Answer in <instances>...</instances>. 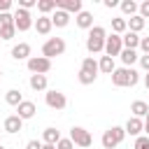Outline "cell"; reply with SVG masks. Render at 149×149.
<instances>
[{"instance_id":"obj_30","label":"cell","mask_w":149,"mask_h":149,"mask_svg":"<svg viewBox=\"0 0 149 149\" xmlns=\"http://www.w3.org/2000/svg\"><path fill=\"white\" fill-rule=\"evenodd\" d=\"M16 35V26H0V40H12Z\"/></svg>"},{"instance_id":"obj_41","label":"cell","mask_w":149,"mask_h":149,"mask_svg":"<svg viewBox=\"0 0 149 149\" xmlns=\"http://www.w3.org/2000/svg\"><path fill=\"white\" fill-rule=\"evenodd\" d=\"M144 133H147V137H149V114L144 116Z\"/></svg>"},{"instance_id":"obj_45","label":"cell","mask_w":149,"mask_h":149,"mask_svg":"<svg viewBox=\"0 0 149 149\" xmlns=\"http://www.w3.org/2000/svg\"><path fill=\"white\" fill-rule=\"evenodd\" d=\"M0 135H2V130H0Z\"/></svg>"},{"instance_id":"obj_44","label":"cell","mask_w":149,"mask_h":149,"mask_svg":"<svg viewBox=\"0 0 149 149\" xmlns=\"http://www.w3.org/2000/svg\"><path fill=\"white\" fill-rule=\"evenodd\" d=\"M0 149H5V147H2V142H0Z\"/></svg>"},{"instance_id":"obj_39","label":"cell","mask_w":149,"mask_h":149,"mask_svg":"<svg viewBox=\"0 0 149 149\" xmlns=\"http://www.w3.org/2000/svg\"><path fill=\"white\" fill-rule=\"evenodd\" d=\"M26 149H42V142L40 140H28L26 142Z\"/></svg>"},{"instance_id":"obj_28","label":"cell","mask_w":149,"mask_h":149,"mask_svg":"<svg viewBox=\"0 0 149 149\" xmlns=\"http://www.w3.org/2000/svg\"><path fill=\"white\" fill-rule=\"evenodd\" d=\"M126 21H128V30H130V33H140V30L144 28V23H147V21H144L140 14H135V16L126 19Z\"/></svg>"},{"instance_id":"obj_17","label":"cell","mask_w":149,"mask_h":149,"mask_svg":"<svg viewBox=\"0 0 149 149\" xmlns=\"http://www.w3.org/2000/svg\"><path fill=\"white\" fill-rule=\"evenodd\" d=\"M74 21H77V26H79V28H84V30H91V28H93V14H91V12H86V9H84V12H79V14L74 16Z\"/></svg>"},{"instance_id":"obj_5","label":"cell","mask_w":149,"mask_h":149,"mask_svg":"<svg viewBox=\"0 0 149 149\" xmlns=\"http://www.w3.org/2000/svg\"><path fill=\"white\" fill-rule=\"evenodd\" d=\"M65 54V40L63 37H49L44 44H42V56L44 58H54V56H63Z\"/></svg>"},{"instance_id":"obj_22","label":"cell","mask_w":149,"mask_h":149,"mask_svg":"<svg viewBox=\"0 0 149 149\" xmlns=\"http://www.w3.org/2000/svg\"><path fill=\"white\" fill-rule=\"evenodd\" d=\"M28 84H30L33 91H47V84L49 81H47V74H30V81Z\"/></svg>"},{"instance_id":"obj_33","label":"cell","mask_w":149,"mask_h":149,"mask_svg":"<svg viewBox=\"0 0 149 149\" xmlns=\"http://www.w3.org/2000/svg\"><path fill=\"white\" fill-rule=\"evenodd\" d=\"M0 26H14V14H9V12L0 14Z\"/></svg>"},{"instance_id":"obj_1","label":"cell","mask_w":149,"mask_h":149,"mask_svg":"<svg viewBox=\"0 0 149 149\" xmlns=\"http://www.w3.org/2000/svg\"><path fill=\"white\" fill-rule=\"evenodd\" d=\"M105 40H107V30L102 26H93L88 30V37H86L88 54H105Z\"/></svg>"},{"instance_id":"obj_42","label":"cell","mask_w":149,"mask_h":149,"mask_svg":"<svg viewBox=\"0 0 149 149\" xmlns=\"http://www.w3.org/2000/svg\"><path fill=\"white\" fill-rule=\"evenodd\" d=\"M42 149H56V144H44L42 142Z\"/></svg>"},{"instance_id":"obj_23","label":"cell","mask_w":149,"mask_h":149,"mask_svg":"<svg viewBox=\"0 0 149 149\" xmlns=\"http://www.w3.org/2000/svg\"><path fill=\"white\" fill-rule=\"evenodd\" d=\"M5 102H7V105H12V107H19V105L23 102L21 91H19V88H9V91L5 93Z\"/></svg>"},{"instance_id":"obj_21","label":"cell","mask_w":149,"mask_h":149,"mask_svg":"<svg viewBox=\"0 0 149 149\" xmlns=\"http://www.w3.org/2000/svg\"><path fill=\"white\" fill-rule=\"evenodd\" d=\"M121 37H123V49H135V51H137V47H140V35H137V33H130V30H128V33H123Z\"/></svg>"},{"instance_id":"obj_40","label":"cell","mask_w":149,"mask_h":149,"mask_svg":"<svg viewBox=\"0 0 149 149\" xmlns=\"http://www.w3.org/2000/svg\"><path fill=\"white\" fill-rule=\"evenodd\" d=\"M119 5H121L119 0H105V7H107V9H114V7H119Z\"/></svg>"},{"instance_id":"obj_25","label":"cell","mask_w":149,"mask_h":149,"mask_svg":"<svg viewBox=\"0 0 149 149\" xmlns=\"http://www.w3.org/2000/svg\"><path fill=\"white\" fill-rule=\"evenodd\" d=\"M98 68H100V72H102V74H109V77H112V72L116 70V68H114V58H109V56H100Z\"/></svg>"},{"instance_id":"obj_32","label":"cell","mask_w":149,"mask_h":149,"mask_svg":"<svg viewBox=\"0 0 149 149\" xmlns=\"http://www.w3.org/2000/svg\"><path fill=\"white\" fill-rule=\"evenodd\" d=\"M135 149H149V137H147V135L135 137Z\"/></svg>"},{"instance_id":"obj_8","label":"cell","mask_w":149,"mask_h":149,"mask_svg":"<svg viewBox=\"0 0 149 149\" xmlns=\"http://www.w3.org/2000/svg\"><path fill=\"white\" fill-rule=\"evenodd\" d=\"M26 65H28L30 74H47V72L51 70V61L44 58V56H30V58L26 61Z\"/></svg>"},{"instance_id":"obj_6","label":"cell","mask_w":149,"mask_h":149,"mask_svg":"<svg viewBox=\"0 0 149 149\" xmlns=\"http://www.w3.org/2000/svg\"><path fill=\"white\" fill-rule=\"evenodd\" d=\"M70 140L74 142V147H81V149H88V147L93 144L91 133H88L86 128H81V126H72V128H70Z\"/></svg>"},{"instance_id":"obj_14","label":"cell","mask_w":149,"mask_h":149,"mask_svg":"<svg viewBox=\"0 0 149 149\" xmlns=\"http://www.w3.org/2000/svg\"><path fill=\"white\" fill-rule=\"evenodd\" d=\"M12 58L14 61H28L30 58V44L28 42H19L12 47Z\"/></svg>"},{"instance_id":"obj_24","label":"cell","mask_w":149,"mask_h":149,"mask_svg":"<svg viewBox=\"0 0 149 149\" xmlns=\"http://www.w3.org/2000/svg\"><path fill=\"white\" fill-rule=\"evenodd\" d=\"M130 112H133V116H137V119H144V116L149 114V105H147L144 100H135V102L130 105Z\"/></svg>"},{"instance_id":"obj_26","label":"cell","mask_w":149,"mask_h":149,"mask_svg":"<svg viewBox=\"0 0 149 149\" xmlns=\"http://www.w3.org/2000/svg\"><path fill=\"white\" fill-rule=\"evenodd\" d=\"M112 33H116V35L128 33V21H126L123 16H114V19H112Z\"/></svg>"},{"instance_id":"obj_34","label":"cell","mask_w":149,"mask_h":149,"mask_svg":"<svg viewBox=\"0 0 149 149\" xmlns=\"http://www.w3.org/2000/svg\"><path fill=\"white\" fill-rule=\"evenodd\" d=\"M137 14H140V16L144 19V21L149 19V0H144V2H140V12H137Z\"/></svg>"},{"instance_id":"obj_46","label":"cell","mask_w":149,"mask_h":149,"mask_svg":"<svg viewBox=\"0 0 149 149\" xmlns=\"http://www.w3.org/2000/svg\"><path fill=\"white\" fill-rule=\"evenodd\" d=\"M0 74H2V70H0Z\"/></svg>"},{"instance_id":"obj_9","label":"cell","mask_w":149,"mask_h":149,"mask_svg":"<svg viewBox=\"0 0 149 149\" xmlns=\"http://www.w3.org/2000/svg\"><path fill=\"white\" fill-rule=\"evenodd\" d=\"M44 102H47V107H51V109H65V105H68V98H65V93L63 91H58V88H51V91H47L44 93Z\"/></svg>"},{"instance_id":"obj_18","label":"cell","mask_w":149,"mask_h":149,"mask_svg":"<svg viewBox=\"0 0 149 149\" xmlns=\"http://www.w3.org/2000/svg\"><path fill=\"white\" fill-rule=\"evenodd\" d=\"M119 58H121L123 68H133V63H137V61H140V54H137L135 49H123Z\"/></svg>"},{"instance_id":"obj_15","label":"cell","mask_w":149,"mask_h":149,"mask_svg":"<svg viewBox=\"0 0 149 149\" xmlns=\"http://www.w3.org/2000/svg\"><path fill=\"white\" fill-rule=\"evenodd\" d=\"M35 112H37V107H35V102H33V100H23V102L16 107V116H21L23 121H26V119H33V116H35Z\"/></svg>"},{"instance_id":"obj_31","label":"cell","mask_w":149,"mask_h":149,"mask_svg":"<svg viewBox=\"0 0 149 149\" xmlns=\"http://www.w3.org/2000/svg\"><path fill=\"white\" fill-rule=\"evenodd\" d=\"M56 149H74V142L70 137H61L58 144H56Z\"/></svg>"},{"instance_id":"obj_19","label":"cell","mask_w":149,"mask_h":149,"mask_svg":"<svg viewBox=\"0 0 149 149\" xmlns=\"http://www.w3.org/2000/svg\"><path fill=\"white\" fill-rule=\"evenodd\" d=\"M119 7H121V12H123V19H130V16H135V14L140 12V5H137L135 0H123Z\"/></svg>"},{"instance_id":"obj_4","label":"cell","mask_w":149,"mask_h":149,"mask_svg":"<svg viewBox=\"0 0 149 149\" xmlns=\"http://www.w3.org/2000/svg\"><path fill=\"white\" fill-rule=\"evenodd\" d=\"M123 137H126V128L123 126H112V128H107L105 133H102V147L105 149H114V147H119L121 142H123Z\"/></svg>"},{"instance_id":"obj_12","label":"cell","mask_w":149,"mask_h":149,"mask_svg":"<svg viewBox=\"0 0 149 149\" xmlns=\"http://www.w3.org/2000/svg\"><path fill=\"white\" fill-rule=\"evenodd\" d=\"M126 135H133V137H140L144 133V119H137V116H130L126 121Z\"/></svg>"},{"instance_id":"obj_36","label":"cell","mask_w":149,"mask_h":149,"mask_svg":"<svg viewBox=\"0 0 149 149\" xmlns=\"http://www.w3.org/2000/svg\"><path fill=\"white\" fill-rule=\"evenodd\" d=\"M142 54H149V37H140V47H137Z\"/></svg>"},{"instance_id":"obj_29","label":"cell","mask_w":149,"mask_h":149,"mask_svg":"<svg viewBox=\"0 0 149 149\" xmlns=\"http://www.w3.org/2000/svg\"><path fill=\"white\" fill-rule=\"evenodd\" d=\"M37 9L42 16H49V12H56V0H37Z\"/></svg>"},{"instance_id":"obj_27","label":"cell","mask_w":149,"mask_h":149,"mask_svg":"<svg viewBox=\"0 0 149 149\" xmlns=\"http://www.w3.org/2000/svg\"><path fill=\"white\" fill-rule=\"evenodd\" d=\"M58 140H61V133L56 128H44V133H42V142L44 144H58Z\"/></svg>"},{"instance_id":"obj_38","label":"cell","mask_w":149,"mask_h":149,"mask_svg":"<svg viewBox=\"0 0 149 149\" xmlns=\"http://www.w3.org/2000/svg\"><path fill=\"white\" fill-rule=\"evenodd\" d=\"M9 9H12V0H0V14H5Z\"/></svg>"},{"instance_id":"obj_43","label":"cell","mask_w":149,"mask_h":149,"mask_svg":"<svg viewBox=\"0 0 149 149\" xmlns=\"http://www.w3.org/2000/svg\"><path fill=\"white\" fill-rule=\"evenodd\" d=\"M144 86H147V91H149V72L144 74Z\"/></svg>"},{"instance_id":"obj_11","label":"cell","mask_w":149,"mask_h":149,"mask_svg":"<svg viewBox=\"0 0 149 149\" xmlns=\"http://www.w3.org/2000/svg\"><path fill=\"white\" fill-rule=\"evenodd\" d=\"M56 9H63V12L77 16L79 12H84V5H81V0H56Z\"/></svg>"},{"instance_id":"obj_35","label":"cell","mask_w":149,"mask_h":149,"mask_svg":"<svg viewBox=\"0 0 149 149\" xmlns=\"http://www.w3.org/2000/svg\"><path fill=\"white\" fill-rule=\"evenodd\" d=\"M19 7H21V9H28V12H30L33 7H37V0H19Z\"/></svg>"},{"instance_id":"obj_13","label":"cell","mask_w":149,"mask_h":149,"mask_svg":"<svg viewBox=\"0 0 149 149\" xmlns=\"http://www.w3.org/2000/svg\"><path fill=\"white\" fill-rule=\"evenodd\" d=\"M21 128H23V119L16 116V114H9V116L5 119V123H2V130L9 133V135H16Z\"/></svg>"},{"instance_id":"obj_2","label":"cell","mask_w":149,"mask_h":149,"mask_svg":"<svg viewBox=\"0 0 149 149\" xmlns=\"http://www.w3.org/2000/svg\"><path fill=\"white\" fill-rule=\"evenodd\" d=\"M98 72H100L98 61H95L93 56H86V58L81 61V68H79V72H77V79H79V84L88 86V84H93V81L98 79Z\"/></svg>"},{"instance_id":"obj_37","label":"cell","mask_w":149,"mask_h":149,"mask_svg":"<svg viewBox=\"0 0 149 149\" xmlns=\"http://www.w3.org/2000/svg\"><path fill=\"white\" fill-rule=\"evenodd\" d=\"M140 65H142L144 72H149V54H142L140 56Z\"/></svg>"},{"instance_id":"obj_10","label":"cell","mask_w":149,"mask_h":149,"mask_svg":"<svg viewBox=\"0 0 149 149\" xmlns=\"http://www.w3.org/2000/svg\"><path fill=\"white\" fill-rule=\"evenodd\" d=\"M121 51H123V37L116 35V33L107 35V40H105V56L114 58V56H121Z\"/></svg>"},{"instance_id":"obj_20","label":"cell","mask_w":149,"mask_h":149,"mask_svg":"<svg viewBox=\"0 0 149 149\" xmlns=\"http://www.w3.org/2000/svg\"><path fill=\"white\" fill-rule=\"evenodd\" d=\"M51 23H54V28H65L70 23V14L63 12V9H56L54 16H51Z\"/></svg>"},{"instance_id":"obj_16","label":"cell","mask_w":149,"mask_h":149,"mask_svg":"<svg viewBox=\"0 0 149 149\" xmlns=\"http://www.w3.org/2000/svg\"><path fill=\"white\" fill-rule=\"evenodd\" d=\"M33 28H35L40 35H49V33H51V28H54V23H51V16H37Z\"/></svg>"},{"instance_id":"obj_3","label":"cell","mask_w":149,"mask_h":149,"mask_svg":"<svg viewBox=\"0 0 149 149\" xmlns=\"http://www.w3.org/2000/svg\"><path fill=\"white\" fill-rule=\"evenodd\" d=\"M137 81H140V74H137L135 68H116V70L112 72V84L119 86V88H123V86H135Z\"/></svg>"},{"instance_id":"obj_7","label":"cell","mask_w":149,"mask_h":149,"mask_svg":"<svg viewBox=\"0 0 149 149\" xmlns=\"http://www.w3.org/2000/svg\"><path fill=\"white\" fill-rule=\"evenodd\" d=\"M14 26H16L19 33H26V30H30V28L35 26V19H33V14H30L28 9L16 7V12H14Z\"/></svg>"}]
</instances>
